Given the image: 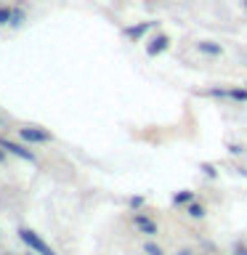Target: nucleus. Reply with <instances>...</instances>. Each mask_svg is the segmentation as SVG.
<instances>
[{
  "instance_id": "nucleus-1",
  "label": "nucleus",
  "mask_w": 247,
  "mask_h": 255,
  "mask_svg": "<svg viewBox=\"0 0 247 255\" xmlns=\"http://www.w3.org/2000/svg\"><path fill=\"white\" fill-rule=\"evenodd\" d=\"M16 234H19V239L29 247V253H37V255H56V250L45 242L43 237L37 234V231H32V229H19Z\"/></svg>"
},
{
  "instance_id": "nucleus-2",
  "label": "nucleus",
  "mask_w": 247,
  "mask_h": 255,
  "mask_svg": "<svg viewBox=\"0 0 247 255\" xmlns=\"http://www.w3.org/2000/svg\"><path fill=\"white\" fill-rule=\"evenodd\" d=\"M19 135L24 143H51L53 141V135L40 125H24V128H19Z\"/></svg>"
},
{
  "instance_id": "nucleus-3",
  "label": "nucleus",
  "mask_w": 247,
  "mask_h": 255,
  "mask_svg": "<svg viewBox=\"0 0 247 255\" xmlns=\"http://www.w3.org/2000/svg\"><path fill=\"white\" fill-rule=\"evenodd\" d=\"M0 146H3V149L8 151V154H13V157L24 159V162H32V165L37 162L35 151H32V149H27L24 143H16V141H11V138H0Z\"/></svg>"
},
{
  "instance_id": "nucleus-4",
  "label": "nucleus",
  "mask_w": 247,
  "mask_h": 255,
  "mask_svg": "<svg viewBox=\"0 0 247 255\" xmlns=\"http://www.w3.org/2000/svg\"><path fill=\"white\" fill-rule=\"evenodd\" d=\"M133 226H135L138 234H146V237H157L159 234L157 221H151L146 213H133Z\"/></svg>"
},
{
  "instance_id": "nucleus-5",
  "label": "nucleus",
  "mask_w": 247,
  "mask_h": 255,
  "mask_svg": "<svg viewBox=\"0 0 247 255\" xmlns=\"http://www.w3.org/2000/svg\"><path fill=\"white\" fill-rule=\"evenodd\" d=\"M149 29H154V21H138V24H130V27H125L123 35H125L127 40H133V43H138V40L146 37Z\"/></svg>"
},
{
  "instance_id": "nucleus-6",
  "label": "nucleus",
  "mask_w": 247,
  "mask_h": 255,
  "mask_svg": "<svg viewBox=\"0 0 247 255\" xmlns=\"http://www.w3.org/2000/svg\"><path fill=\"white\" fill-rule=\"evenodd\" d=\"M167 45H170V37L165 35V32H159V35H154L149 40V45H146V56H151V59H154V56H159L162 51H167Z\"/></svg>"
},
{
  "instance_id": "nucleus-7",
  "label": "nucleus",
  "mask_w": 247,
  "mask_h": 255,
  "mask_svg": "<svg viewBox=\"0 0 247 255\" xmlns=\"http://www.w3.org/2000/svg\"><path fill=\"white\" fill-rule=\"evenodd\" d=\"M197 51L205 53V56H221V53H223V45H221V43H213V40H199V43H197Z\"/></svg>"
},
{
  "instance_id": "nucleus-8",
  "label": "nucleus",
  "mask_w": 247,
  "mask_h": 255,
  "mask_svg": "<svg viewBox=\"0 0 247 255\" xmlns=\"http://www.w3.org/2000/svg\"><path fill=\"white\" fill-rule=\"evenodd\" d=\"M191 202H194V191H191V189H183V191H175V194H173V205L175 207H186Z\"/></svg>"
},
{
  "instance_id": "nucleus-9",
  "label": "nucleus",
  "mask_w": 247,
  "mask_h": 255,
  "mask_svg": "<svg viewBox=\"0 0 247 255\" xmlns=\"http://www.w3.org/2000/svg\"><path fill=\"white\" fill-rule=\"evenodd\" d=\"M229 101H231V104H247V88L231 85V88H229Z\"/></svg>"
},
{
  "instance_id": "nucleus-10",
  "label": "nucleus",
  "mask_w": 247,
  "mask_h": 255,
  "mask_svg": "<svg viewBox=\"0 0 247 255\" xmlns=\"http://www.w3.org/2000/svg\"><path fill=\"white\" fill-rule=\"evenodd\" d=\"M205 205L202 202H191V205H186V215L189 218H194V221H202L205 218Z\"/></svg>"
},
{
  "instance_id": "nucleus-11",
  "label": "nucleus",
  "mask_w": 247,
  "mask_h": 255,
  "mask_svg": "<svg viewBox=\"0 0 247 255\" xmlns=\"http://www.w3.org/2000/svg\"><path fill=\"white\" fill-rule=\"evenodd\" d=\"M24 21H27V13H24V8H13V11H11V21H8V27H21Z\"/></svg>"
},
{
  "instance_id": "nucleus-12",
  "label": "nucleus",
  "mask_w": 247,
  "mask_h": 255,
  "mask_svg": "<svg viewBox=\"0 0 247 255\" xmlns=\"http://www.w3.org/2000/svg\"><path fill=\"white\" fill-rule=\"evenodd\" d=\"M205 96H213V99H221V101H229V88H207Z\"/></svg>"
},
{
  "instance_id": "nucleus-13",
  "label": "nucleus",
  "mask_w": 247,
  "mask_h": 255,
  "mask_svg": "<svg viewBox=\"0 0 247 255\" xmlns=\"http://www.w3.org/2000/svg\"><path fill=\"white\" fill-rule=\"evenodd\" d=\"M143 253H146V255H165V250L157 242H146V245H143Z\"/></svg>"
},
{
  "instance_id": "nucleus-14",
  "label": "nucleus",
  "mask_w": 247,
  "mask_h": 255,
  "mask_svg": "<svg viewBox=\"0 0 247 255\" xmlns=\"http://www.w3.org/2000/svg\"><path fill=\"white\" fill-rule=\"evenodd\" d=\"M143 202H146V197H130V199H127V205H130V210H135V213H138L141 210V207H143Z\"/></svg>"
},
{
  "instance_id": "nucleus-15",
  "label": "nucleus",
  "mask_w": 247,
  "mask_h": 255,
  "mask_svg": "<svg viewBox=\"0 0 247 255\" xmlns=\"http://www.w3.org/2000/svg\"><path fill=\"white\" fill-rule=\"evenodd\" d=\"M11 11H13V8H8V5H0V27H5V24L11 21Z\"/></svg>"
},
{
  "instance_id": "nucleus-16",
  "label": "nucleus",
  "mask_w": 247,
  "mask_h": 255,
  "mask_svg": "<svg viewBox=\"0 0 247 255\" xmlns=\"http://www.w3.org/2000/svg\"><path fill=\"white\" fill-rule=\"evenodd\" d=\"M199 170H202L207 178H215V175H218V170H215V165H210V162H202L199 165Z\"/></svg>"
},
{
  "instance_id": "nucleus-17",
  "label": "nucleus",
  "mask_w": 247,
  "mask_h": 255,
  "mask_svg": "<svg viewBox=\"0 0 247 255\" xmlns=\"http://www.w3.org/2000/svg\"><path fill=\"white\" fill-rule=\"evenodd\" d=\"M229 151L234 157H239V154H245V146H242V143H229Z\"/></svg>"
},
{
  "instance_id": "nucleus-18",
  "label": "nucleus",
  "mask_w": 247,
  "mask_h": 255,
  "mask_svg": "<svg viewBox=\"0 0 247 255\" xmlns=\"http://www.w3.org/2000/svg\"><path fill=\"white\" fill-rule=\"evenodd\" d=\"M234 255H247V245H237V250H234Z\"/></svg>"
},
{
  "instance_id": "nucleus-19",
  "label": "nucleus",
  "mask_w": 247,
  "mask_h": 255,
  "mask_svg": "<svg viewBox=\"0 0 247 255\" xmlns=\"http://www.w3.org/2000/svg\"><path fill=\"white\" fill-rule=\"evenodd\" d=\"M5 154H8V151H5L3 146H0V162H3V159H5Z\"/></svg>"
},
{
  "instance_id": "nucleus-20",
  "label": "nucleus",
  "mask_w": 247,
  "mask_h": 255,
  "mask_svg": "<svg viewBox=\"0 0 247 255\" xmlns=\"http://www.w3.org/2000/svg\"><path fill=\"white\" fill-rule=\"evenodd\" d=\"M175 255H194V253H191V250H178Z\"/></svg>"
},
{
  "instance_id": "nucleus-21",
  "label": "nucleus",
  "mask_w": 247,
  "mask_h": 255,
  "mask_svg": "<svg viewBox=\"0 0 247 255\" xmlns=\"http://www.w3.org/2000/svg\"><path fill=\"white\" fill-rule=\"evenodd\" d=\"M242 5H245V8H247V0H245V3H242Z\"/></svg>"
},
{
  "instance_id": "nucleus-22",
  "label": "nucleus",
  "mask_w": 247,
  "mask_h": 255,
  "mask_svg": "<svg viewBox=\"0 0 247 255\" xmlns=\"http://www.w3.org/2000/svg\"><path fill=\"white\" fill-rule=\"evenodd\" d=\"M3 255H13V253H3Z\"/></svg>"
}]
</instances>
